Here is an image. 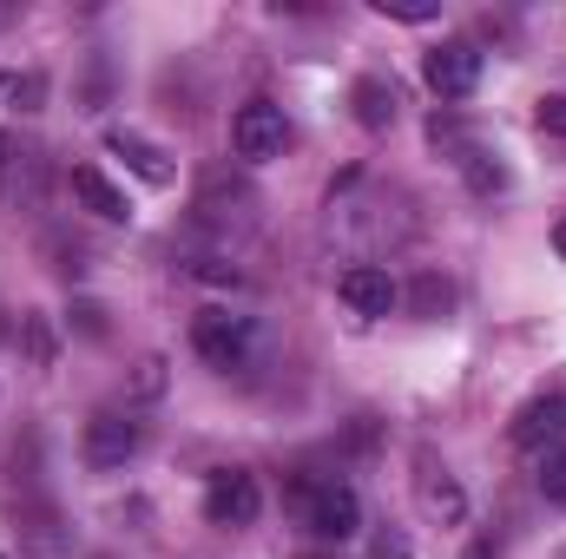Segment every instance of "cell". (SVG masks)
<instances>
[{
    "label": "cell",
    "mask_w": 566,
    "mask_h": 559,
    "mask_svg": "<svg viewBox=\"0 0 566 559\" xmlns=\"http://www.w3.org/2000/svg\"><path fill=\"white\" fill-rule=\"evenodd\" d=\"M258 184H251V171H231V165H211V171H198V184H191V224L198 231H211V238H244V231H258Z\"/></svg>",
    "instance_id": "1"
},
{
    "label": "cell",
    "mask_w": 566,
    "mask_h": 559,
    "mask_svg": "<svg viewBox=\"0 0 566 559\" xmlns=\"http://www.w3.org/2000/svg\"><path fill=\"white\" fill-rule=\"evenodd\" d=\"M290 514L303 520V534L336 540V547L363 534V494H356L343 474H303V481L290 487Z\"/></svg>",
    "instance_id": "2"
},
{
    "label": "cell",
    "mask_w": 566,
    "mask_h": 559,
    "mask_svg": "<svg viewBox=\"0 0 566 559\" xmlns=\"http://www.w3.org/2000/svg\"><path fill=\"white\" fill-rule=\"evenodd\" d=\"M191 349L218 369V376H244L258 362V323L238 309H198L191 316Z\"/></svg>",
    "instance_id": "3"
},
{
    "label": "cell",
    "mask_w": 566,
    "mask_h": 559,
    "mask_svg": "<svg viewBox=\"0 0 566 559\" xmlns=\"http://www.w3.org/2000/svg\"><path fill=\"white\" fill-rule=\"evenodd\" d=\"M139 447H145V421L133 415V409H99V415L86 421V434H80V461H86L93 474L126 467Z\"/></svg>",
    "instance_id": "4"
},
{
    "label": "cell",
    "mask_w": 566,
    "mask_h": 559,
    "mask_svg": "<svg viewBox=\"0 0 566 559\" xmlns=\"http://www.w3.org/2000/svg\"><path fill=\"white\" fill-rule=\"evenodd\" d=\"M428 139L434 145H448L454 151V171H461V184L474 191V198H501L514 178H507V165H501V151H488V145H474V139H461V126L454 119H441L434 113V126H428Z\"/></svg>",
    "instance_id": "5"
},
{
    "label": "cell",
    "mask_w": 566,
    "mask_h": 559,
    "mask_svg": "<svg viewBox=\"0 0 566 559\" xmlns=\"http://www.w3.org/2000/svg\"><path fill=\"white\" fill-rule=\"evenodd\" d=\"M264 514V487H258V474H244V467H218L211 481H205V520L211 527H251Z\"/></svg>",
    "instance_id": "6"
},
{
    "label": "cell",
    "mask_w": 566,
    "mask_h": 559,
    "mask_svg": "<svg viewBox=\"0 0 566 559\" xmlns=\"http://www.w3.org/2000/svg\"><path fill=\"white\" fill-rule=\"evenodd\" d=\"M231 145H238L244 165L283 158V145H290V119H283V106H271V99H244V106L231 113Z\"/></svg>",
    "instance_id": "7"
},
{
    "label": "cell",
    "mask_w": 566,
    "mask_h": 559,
    "mask_svg": "<svg viewBox=\"0 0 566 559\" xmlns=\"http://www.w3.org/2000/svg\"><path fill=\"white\" fill-rule=\"evenodd\" d=\"M507 441H514L521 454H547V447H560L566 441V389H541L534 402H521L514 421H507Z\"/></svg>",
    "instance_id": "8"
},
{
    "label": "cell",
    "mask_w": 566,
    "mask_h": 559,
    "mask_svg": "<svg viewBox=\"0 0 566 559\" xmlns=\"http://www.w3.org/2000/svg\"><path fill=\"white\" fill-rule=\"evenodd\" d=\"M422 80L441 99H468V93L481 86V46H474V40H441L422 60Z\"/></svg>",
    "instance_id": "9"
},
{
    "label": "cell",
    "mask_w": 566,
    "mask_h": 559,
    "mask_svg": "<svg viewBox=\"0 0 566 559\" xmlns=\"http://www.w3.org/2000/svg\"><path fill=\"white\" fill-rule=\"evenodd\" d=\"M336 296H343L356 316H389V309H402V283L389 277L382 264H349V271L336 277Z\"/></svg>",
    "instance_id": "10"
},
{
    "label": "cell",
    "mask_w": 566,
    "mask_h": 559,
    "mask_svg": "<svg viewBox=\"0 0 566 559\" xmlns=\"http://www.w3.org/2000/svg\"><path fill=\"white\" fill-rule=\"evenodd\" d=\"M106 151H113V158H126L151 191H171V184H178L171 151H165V145H151L145 133H133V126H106Z\"/></svg>",
    "instance_id": "11"
},
{
    "label": "cell",
    "mask_w": 566,
    "mask_h": 559,
    "mask_svg": "<svg viewBox=\"0 0 566 559\" xmlns=\"http://www.w3.org/2000/svg\"><path fill=\"white\" fill-rule=\"evenodd\" d=\"M349 113H356L363 133H389V126L402 119V86L382 80V73H363V80L349 86Z\"/></svg>",
    "instance_id": "12"
},
{
    "label": "cell",
    "mask_w": 566,
    "mask_h": 559,
    "mask_svg": "<svg viewBox=\"0 0 566 559\" xmlns=\"http://www.w3.org/2000/svg\"><path fill=\"white\" fill-rule=\"evenodd\" d=\"M73 198H80V211L99 218V224H133V198H126L106 171H93V165H73Z\"/></svg>",
    "instance_id": "13"
},
{
    "label": "cell",
    "mask_w": 566,
    "mask_h": 559,
    "mask_svg": "<svg viewBox=\"0 0 566 559\" xmlns=\"http://www.w3.org/2000/svg\"><path fill=\"white\" fill-rule=\"evenodd\" d=\"M416 494H422V507L441 520V527H454L461 514H468V500H461V487L448 481V467H434V454H416Z\"/></svg>",
    "instance_id": "14"
},
{
    "label": "cell",
    "mask_w": 566,
    "mask_h": 559,
    "mask_svg": "<svg viewBox=\"0 0 566 559\" xmlns=\"http://www.w3.org/2000/svg\"><path fill=\"white\" fill-rule=\"evenodd\" d=\"M402 303H409V309H416L422 323H441V316L454 309V283H448V277H434V271H422V277L409 283V289H402Z\"/></svg>",
    "instance_id": "15"
},
{
    "label": "cell",
    "mask_w": 566,
    "mask_h": 559,
    "mask_svg": "<svg viewBox=\"0 0 566 559\" xmlns=\"http://www.w3.org/2000/svg\"><path fill=\"white\" fill-rule=\"evenodd\" d=\"M20 165H33V151H20V139H13V133H0V204H13Z\"/></svg>",
    "instance_id": "16"
},
{
    "label": "cell",
    "mask_w": 566,
    "mask_h": 559,
    "mask_svg": "<svg viewBox=\"0 0 566 559\" xmlns=\"http://www.w3.org/2000/svg\"><path fill=\"white\" fill-rule=\"evenodd\" d=\"M376 13L402 20V27H428V20H441V0H376Z\"/></svg>",
    "instance_id": "17"
},
{
    "label": "cell",
    "mask_w": 566,
    "mask_h": 559,
    "mask_svg": "<svg viewBox=\"0 0 566 559\" xmlns=\"http://www.w3.org/2000/svg\"><path fill=\"white\" fill-rule=\"evenodd\" d=\"M541 494H547L554 507H566V441L541 454Z\"/></svg>",
    "instance_id": "18"
},
{
    "label": "cell",
    "mask_w": 566,
    "mask_h": 559,
    "mask_svg": "<svg viewBox=\"0 0 566 559\" xmlns=\"http://www.w3.org/2000/svg\"><path fill=\"white\" fill-rule=\"evenodd\" d=\"M534 126H541L547 139H566V93H547V99L534 106Z\"/></svg>",
    "instance_id": "19"
},
{
    "label": "cell",
    "mask_w": 566,
    "mask_h": 559,
    "mask_svg": "<svg viewBox=\"0 0 566 559\" xmlns=\"http://www.w3.org/2000/svg\"><path fill=\"white\" fill-rule=\"evenodd\" d=\"M40 93H46V80H40V73L13 80V106H20V113H33V106H40Z\"/></svg>",
    "instance_id": "20"
},
{
    "label": "cell",
    "mask_w": 566,
    "mask_h": 559,
    "mask_svg": "<svg viewBox=\"0 0 566 559\" xmlns=\"http://www.w3.org/2000/svg\"><path fill=\"white\" fill-rule=\"evenodd\" d=\"M73 316H80V329H86V336H99V329H106V323H99V309H93V303H80V309H73Z\"/></svg>",
    "instance_id": "21"
},
{
    "label": "cell",
    "mask_w": 566,
    "mask_h": 559,
    "mask_svg": "<svg viewBox=\"0 0 566 559\" xmlns=\"http://www.w3.org/2000/svg\"><path fill=\"white\" fill-rule=\"evenodd\" d=\"M554 251H560V257H566V218H560V224H554Z\"/></svg>",
    "instance_id": "22"
},
{
    "label": "cell",
    "mask_w": 566,
    "mask_h": 559,
    "mask_svg": "<svg viewBox=\"0 0 566 559\" xmlns=\"http://www.w3.org/2000/svg\"><path fill=\"white\" fill-rule=\"evenodd\" d=\"M303 559H323V553H303Z\"/></svg>",
    "instance_id": "23"
},
{
    "label": "cell",
    "mask_w": 566,
    "mask_h": 559,
    "mask_svg": "<svg viewBox=\"0 0 566 559\" xmlns=\"http://www.w3.org/2000/svg\"><path fill=\"white\" fill-rule=\"evenodd\" d=\"M0 559H7V553H0Z\"/></svg>",
    "instance_id": "24"
},
{
    "label": "cell",
    "mask_w": 566,
    "mask_h": 559,
    "mask_svg": "<svg viewBox=\"0 0 566 559\" xmlns=\"http://www.w3.org/2000/svg\"><path fill=\"white\" fill-rule=\"evenodd\" d=\"M560 559H566V553H560Z\"/></svg>",
    "instance_id": "25"
}]
</instances>
